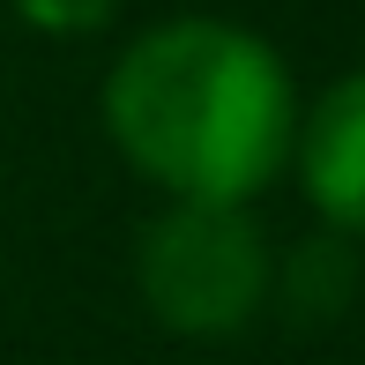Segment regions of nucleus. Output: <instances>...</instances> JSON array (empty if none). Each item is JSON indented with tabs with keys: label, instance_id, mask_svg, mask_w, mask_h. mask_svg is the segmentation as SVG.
<instances>
[{
	"label": "nucleus",
	"instance_id": "4",
	"mask_svg": "<svg viewBox=\"0 0 365 365\" xmlns=\"http://www.w3.org/2000/svg\"><path fill=\"white\" fill-rule=\"evenodd\" d=\"M8 8L38 30H97V23H112L120 0H8Z\"/></svg>",
	"mask_w": 365,
	"mask_h": 365
},
{
	"label": "nucleus",
	"instance_id": "2",
	"mask_svg": "<svg viewBox=\"0 0 365 365\" xmlns=\"http://www.w3.org/2000/svg\"><path fill=\"white\" fill-rule=\"evenodd\" d=\"M261 231L239 202H179L142 239V298L179 336H224L261 306Z\"/></svg>",
	"mask_w": 365,
	"mask_h": 365
},
{
	"label": "nucleus",
	"instance_id": "1",
	"mask_svg": "<svg viewBox=\"0 0 365 365\" xmlns=\"http://www.w3.org/2000/svg\"><path fill=\"white\" fill-rule=\"evenodd\" d=\"M105 135L179 202H254L298 149V97L269 38L164 23L105 75Z\"/></svg>",
	"mask_w": 365,
	"mask_h": 365
},
{
	"label": "nucleus",
	"instance_id": "3",
	"mask_svg": "<svg viewBox=\"0 0 365 365\" xmlns=\"http://www.w3.org/2000/svg\"><path fill=\"white\" fill-rule=\"evenodd\" d=\"M298 179L336 231L365 239V75H343L298 127Z\"/></svg>",
	"mask_w": 365,
	"mask_h": 365
}]
</instances>
